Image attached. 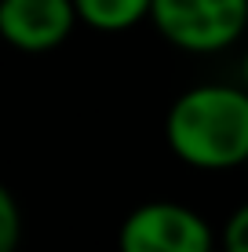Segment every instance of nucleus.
<instances>
[{
    "label": "nucleus",
    "mask_w": 248,
    "mask_h": 252,
    "mask_svg": "<svg viewBox=\"0 0 248 252\" xmlns=\"http://www.w3.org/2000/svg\"><path fill=\"white\" fill-rule=\"evenodd\" d=\"M81 22L99 33H124L153 15V0H73Z\"/></svg>",
    "instance_id": "39448f33"
},
{
    "label": "nucleus",
    "mask_w": 248,
    "mask_h": 252,
    "mask_svg": "<svg viewBox=\"0 0 248 252\" xmlns=\"http://www.w3.org/2000/svg\"><path fill=\"white\" fill-rule=\"evenodd\" d=\"M241 81H245V88H248V51H245V59H241Z\"/></svg>",
    "instance_id": "6e6552de"
},
{
    "label": "nucleus",
    "mask_w": 248,
    "mask_h": 252,
    "mask_svg": "<svg viewBox=\"0 0 248 252\" xmlns=\"http://www.w3.org/2000/svg\"><path fill=\"white\" fill-rule=\"evenodd\" d=\"M150 19L168 44L193 55H212L245 33L248 0H153Z\"/></svg>",
    "instance_id": "f03ea898"
},
{
    "label": "nucleus",
    "mask_w": 248,
    "mask_h": 252,
    "mask_svg": "<svg viewBox=\"0 0 248 252\" xmlns=\"http://www.w3.org/2000/svg\"><path fill=\"white\" fill-rule=\"evenodd\" d=\"M245 168H248V164H245Z\"/></svg>",
    "instance_id": "9d476101"
},
{
    "label": "nucleus",
    "mask_w": 248,
    "mask_h": 252,
    "mask_svg": "<svg viewBox=\"0 0 248 252\" xmlns=\"http://www.w3.org/2000/svg\"><path fill=\"white\" fill-rule=\"evenodd\" d=\"M81 22L73 0H0V33L11 48L40 55L58 48Z\"/></svg>",
    "instance_id": "20e7f679"
},
{
    "label": "nucleus",
    "mask_w": 248,
    "mask_h": 252,
    "mask_svg": "<svg viewBox=\"0 0 248 252\" xmlns=\"http://www.w3.org/2000/svg\"><path fill=\"white\" fill-rule=\"evenodd\" d=\"M223 249L226 252H248V201L226 220V227H223Z\"/></svg>",
    "instance_id": "0eeeda50"
},
{
    "label": "nucleus",
    "mask_w": 248,
    "mask_h": 252,
    "mask_svg": "<svg viewBox=\"0 0 248 252\" xmlns=\"http://www.w3.org/2000/svg\"><path fill=\"white\" fill-rule=\"evenodd\" d=\"M121 252H216L212 227L179 201H146L121 223Z\"/></svg>",
    "instance_id": "7ed1b4c3"
},
{
    "label": "nucleus",
    "mask_w": 248,
    "mask_h": 252,
    "mask_svg": "<svg viewBox=\"0 0 248 252\" xmlns=\"http://www.w3.org/2000/svg\"><path fill=\"white\" fill-rule=\"evenodd\" d=\"M165 139L190 168L223 172L248 164V88L197 84L168 110Z\"/></svg>",
    "instance_id": "f257e3e1"
},
{
    "label": "nucleus",
    "mask_w": 248,
    "mask_h": 252,
    "mask_svg": "<svg viewBox=\"0 0 248 252\" xmlns=\"http://www.w3.org/2000/svg\"><path fill=\"white\" fill-rule=\"evenodd\" d=\"M19 234H22V220H19V205L7 190H0V252H15L19 249Z\"/></svg>",
    "instance_id": "423d86ee"
},
{
    "label": "nucleus",
    "mask_w": 248,
    "mask_h": 252,
    "mask_svg": "<svg viewBox=\"0 0 248 252\" xmlns=\"http://www.w3.org/2000/svg\"><path fill=\"white\" fill-rule=\"evenodd\" d=\"M216 252H226V249H216Z\"/></svg>",
    "instance_id": "1a4fd4ad"
}]
</instances>
